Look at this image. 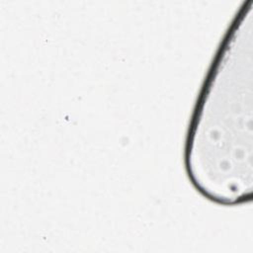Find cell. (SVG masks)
<instances>
[{
  "label": "cell",
  "instance_id": "6da1fadb",
  "mask_svg": "<svg viewBox=\"0 0 253 253\" xmlns=\"http://www.w3.org/2000/svg\"><path fill=\"white\" fill-rule=\"evenodd\" d=\"M253 2L243 3L213 58L189 126L185 167L207 199L225 206L253 189Z\"/></svg>",
  "mask_w": 253,
  "mask_h": 253
}]
</instances>
